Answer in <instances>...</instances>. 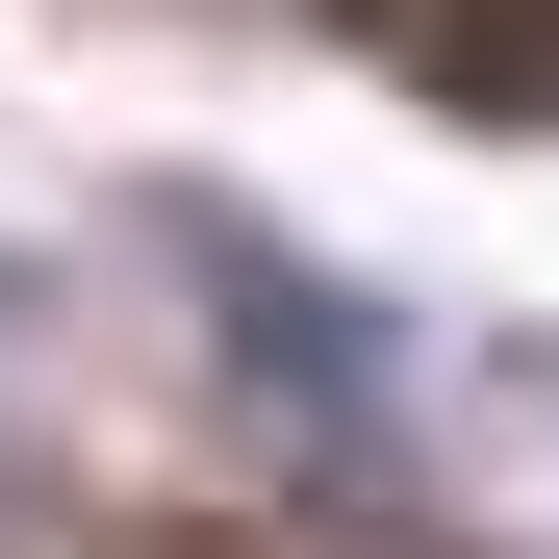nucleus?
<instances>
[{"label": "nucleus", "mask_w": 559, "mask_h": 559, "mask_svg": "<svg viewBox=\"0 0 559 559\" xmlns=\"http://www.w3.org/2000/svg\"><path fill=\"white\" fill-rule=\"evenodd\" d=\"M153 254L204 280V331H229V356H280V407H306L331 457H382V432H407V407H382V382H407V331H382V306H331V280L280 254V229H229V204H178Z\"/></svg>", "instance_id": "1"}, {"label": "nucleus", "mask_w": 559, "mask_h": 559, "mask_svg": "<svg viewBox=\"0 0 559 559\" xmlns=\"http://www.w3.org/2000/svg\"><path fill=\"white\" fill-rule=\"evenodd\" d=\"M382 51L432 76V103H509V128H559V0H382Z\"/></svg>", "instance_id": "2"}]
</instances>
